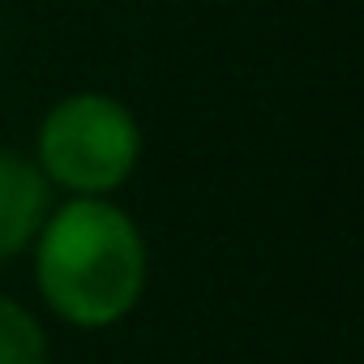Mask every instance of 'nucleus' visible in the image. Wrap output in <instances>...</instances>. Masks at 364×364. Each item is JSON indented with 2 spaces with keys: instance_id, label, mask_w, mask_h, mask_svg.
<instances>
[{
  "instance_id": "obj_1",
  "label": "nucleus",
  "mask_w": 364,
  "mask_h": 364,
  "mask_svg": "<svg viewBox=\"0 0 364 364\" xmlns=\"http://www.w3.org/2000/svg\"><path fill=\"white\" fill-rule=\"evenodd\" d=\"M31 249L39 291L69 326H116L146 291V240L107 198H69L52 206Z\"/></svg>"
},
{
  "instance_id": "obj_2",
  "label": "nucleus",
  "mask_w": 364,
  "mask_h": 364,
  "mask_svg": "<svg viewBox=\"0 0 364 364\" xmlns=\"http://www.w3.org/2000/svg\"><path fill=\"white\" fill-rule=\"evenodd\" d=\"M141 159L137 116L99 90L65 95L39 124L35 167L48 185L73 198H107L133 176Z\"/></svg>"
},
{
  "instance_id": "obj_3",
  "label": "nucleus",
  "mask_w": 364,
  "mask_h": 364,
  "mask_svg": "<svg viewBox=\"0 0 364 364\" xmlns=\"http://www.w3.org/2000/svg\"><path fill=\"white\" fill-rule=\"evenodd\" d=\"M52 215V185L35 159L18 150H0V262L26 253Z\"/></svg>"
},
{
  "instance_id": "obj_4",
  "label": "nucleus",
  "mask_w": 364,
  "mask_h": 364,
  "mask_svg": "<svg viewBox=\"0 0 364 364\" xmlns=\"http://www.w3.org/2000/svg\"><path fill=\"white\" fill-rule=\"evenodd\" d=\"M52 351H48V334L39 326V317L0 296V364H48Z\"/></svg>"
}]
</instances>
